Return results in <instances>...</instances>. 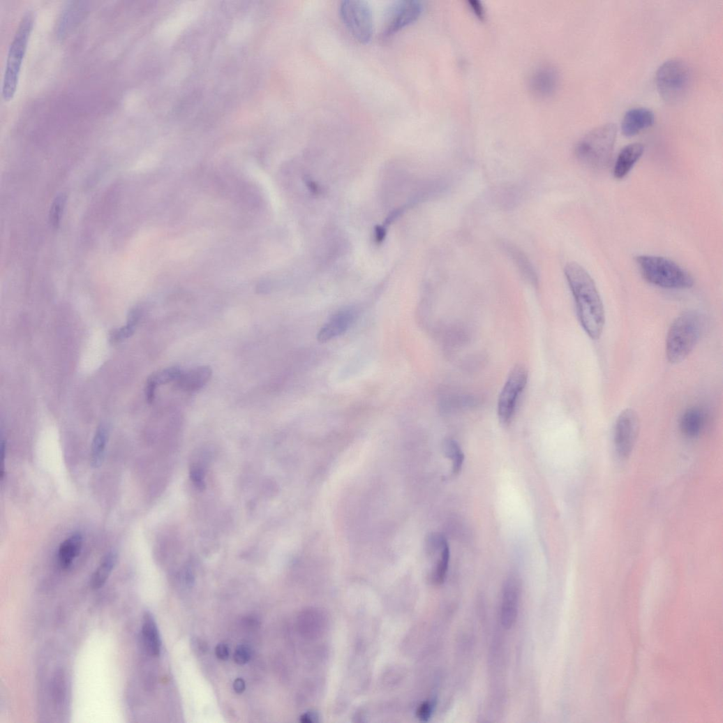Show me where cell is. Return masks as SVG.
I'll use <instances>...</instances> for the list:
<instances>
[{
  "mask_svg": "<svg viewBox=\"0 0 723 723\" xmlns=\"http://www.w3.org/2000/svg\"><path fill=\"white\" fill-rule=\"evenodd\" d=\"M565 274L574 299L579 322L591 339L597 340L604 331L606 315L596 285L586 270L577 263L567 264Z\"/></svg>",
  "mask_w": 723,
  "mask_h": 723,
  "instance_id": "6da1fadb",
  "label": "cell"
},
{
  "mask_svg": "<svg viewBox=\"0 0 723 723\" xmlns=\"http://www.w3.org/2000/svg\"><path fill=\"white\" fill-rule=\"evenodd\" d=\"M703 319L696 312L683 313L673 322L666 338V356L672 364L685 360L699 343L703 331Z\"/></svg>",
  "mask_w": 723,
  "mask_h": 723,
  "instance_id": "7a4b0ae2",
  "label": "cell"
},
{
  "mask_svg": "<svg viewBox=\"0 0 723 723\" xmlns=\"http://www.w3.org/2000/svg\"><path fill=\"white\" fill-rule=\"evenodd\" d=\"M34 19L33 11L24 13L10 45L2 90L3 98L6 102L13 100L16 94Z\"/></svg>",
  "mask_w": 723,
  "mask_h": 723,
  "instance_id": "3957f363",
  "label": "cell"
},
{
  "mask_svg": "<svg viewBox=\"0 0 723 723\" xmlns=\"http://www.w3.org/2000/svg\"><path fill=\"white\" fill-rule=\"evenodd\" d=\"M618 128L609 124L587 133L578 142L575 154L580 162L592 168H604L610 163L617 139Z\"/></svg>",
  "mask_w": 723,
  "mask_h": 723,
  "instance_id": "277c9868",
  "label": "cell"
},
{
  "mask_svg": "<svg viewBox=\"0 0 723 723\" xmlns=\"http://www.w3.org/2000/svg\"><path fill=\"white\" fill-rule=\"evenodd\" d=\"M643 277L650 283L668 289H686L694 285V278L686 270L665 258L642 255L636 259Z\"/></svg>",
  "mask_w": 723,
  "mask_h": 723,
  "instance_id": "5b68a950",
  "label": "cell"
},
{
  "mask_svg": "<svg viewBox=\"0 0 723 723\" xmlns=\"http://www.w3.org/2000/svg\"><path fill=\"white\" fill-rule=\"evenodd\" d=\"M655 84L660 97L669 104L682 102L687 96L692 74L689 66L681 59H672L657 70Z\"/></svg>",
  "mask_w": 723,
  "mask_h": 723,
  "instance_id": "8992f818",
  "label": "cell"
},
{
  "mask_svg": "<svg viewBox=\"0 0 723 723\" xmlns=\"http://www.w3.org/2000/svg\"><path fill=\"white\" fill-rule=\"evenodd\" d=\"M341 19L354 38L368 44L374 33V20L371 6L361 0H345L339 7Z\"/></svg>",
  "mask_w": 723,
  "mask_h": 723,
  "instance_id": "52a82bcc",
  "label": "cell"
},
{
  "mask_svg": "<svg viewBox=\"0 0 723 723\" xmlns=\"http://www.w3.org/2000/svg\"><path fill=\"white\" fill-rule=\"evenodd\" d=\"M424 6L418 0H399L387 8L380 38L385 42L403 29L412 25L423 13Z\"/></svg>",
  "mask_w": 723,
  "mask_h": 723,
  "instance_id": "ba28073f",
  "label": "cell"
},
{
  "mask_svg": "<svg viewBox=\"0 0 723 723\" xmlns=\"http://www.w3.org/2000/svg\"><path fill=\"white\" fill-rule=\"evenodd\" d=\"M528 381V373L523 366H516L510 373L498 403V415L502 425L508 426L511 424Z\"/></svg>",
  "mask_w": 723,
  "mask_h": 723,
  "instance_id": "9c48e42d",
  "label": "cell"
},
{
  "mask_svg": "<svg viewBox=\"0 0 723 723\" xmlns=\"http://www.w3.org/2000/svg\"><path fill=\"white\" fill-rule=\"evenodd\" d=\"M639 431V419L632 408L623 410L617 419L614 442L616 451L623 459L628 458L636 444Z\"/></svg>",
  "mask_w": 723,
  "mask_h": 723,
  "instance_id": "30bf717a",
  "label": "cell"
},
{
  "mask_svg": "<svg viewBox=\"0 0 723 723\" xmlns=\"http://www.w3.org/2000/svg\"><path fill=\"white\" fill-rule=\"evenodd\" d=\"M521 598V583L516 577L509 578L504 586L501 622L506 629L512 628L516 623L519 615Z\"/></svg>",
  "mask_w": 723,
  "mask_h": 723,
  "instance_id": "8fae6325",
  "label": "cell"
},
{
  "mask_svg": "<svg viewBox=\"0 0 723 723\" xmlns=\"http://www.w3.org/2000/svg\"><path fill=\"white\" fill-rule=\"evenodd\" d=\"M559 76L551 66L540 67L535 70L529 79V88L534 96L545 98L551 96L557 89Z\"/></svg>",
  "mask_w": 723,
  "mask_h": 723,
  "instance_id": "7c38bea8",
  "label": "cell"
},
{
  "mask_svg": "<svg viewBox=\"0 0 723 723\" xmlns=\"http://www.w3.org/2000/svg\"><path fill=\"white\" fill-rule=\"evenodd\" d=\"M655 121L653 112L645 107L629 110L625 114L622 122V131L628 137H634L650 128Z\"/></svg>",
  "mask_w": 723,
  "mask_h": 723,
  "instance_id": "4fadbf2b",
  "label": "cell"
},
{
  "mask_svg": "<svg viewBox=\"0 0 723 723\" xmlns=\"http://www.w3.org/2000/svg\"><path fill=\"white\" fill-rule=\"evenodd\" d=\"M355 315L350 311H343L334 315L321 328L318 340L320 343H327L333 338L344 334L351 326Z\"/></svg>",
  "mask_w": 723,
  "mask_h": 723,
  "instance_id": "5bb4252c",
  "label": "cell"
},
{
  "mask_svg": "<svg viewBox=\"0 0 723 723\" xmlns=\"http://www.w3.org/2000/svg\"><path fill=\"white\" fill-rule=\"evenodd\" d=\"M213 375L209 366H200L187 372H183L176 382L177 387L186 392H197L202 389L211 380Z\"/></svg>",
  "mask_w": 723,
  "mask_h": 723,
  "instance_id": "9a60e30c",
  "label": "cell"
},
{
  "mask_svg": "<svg viewBox=\"0 0 723 723\" xmlns=\"http://www.w3.org/2000/svg\"><path fill=\"white\" fill-rule=\"evenodd\" d=\"M707 423V415L699 407L687 409L680 419V427L682 433L687 438L694 439L703 432Z\"/></svg>",
  "mask_w": 723,
  "mask_h": 723,
  "instance_id": "2e32d148",
  "label": "cell"
},
{
  "mask_svg": "<svg viewBox=\"0 0 723 723\" xmlns=\"http://www.w3.org/2000/svg\"><path fill=\"white\" fill-rule=\"evenodd\" d=\"M644 152V146L640 143L631 144L625 147L619 154L614 167V176L623 179L632 170Z\"/></svg>",
  "mask_w": 723,
  "mask_h": 723,
  "instance_id": "e0dca14e",
  "label": "cell"
},
{
  "mask_svg": "<svg viewBox=\"0 0 723 723\" xmlns=\"http://www.w3.org/2000/svg\"><path fill=\"white\" fill-rule=\"evenodd\" d=\"M83 546V535L77 532L68 537L58 551V561L63 568H69L79 556Z\"/></svg>",
  "mask_w": 723,
  "mask_h": 723,
  "instance_id": "ac0fdd59",
  "label": "cell"
},
{
  "mask_svg": "<svg viewBox=\"0 0 723 723\" xmlns=\"http://www.w3.org/2000/svg\"><path fill=\"white\" fill-rule=\"evenodd\" d=\"M142 639L144 646L149 654L157 656L161 652V639L154 617L150 613H146L142 622Z\"/></svg>",
  "mask_w": 723,
  "mask_h": 723,
  "instance_id": "d6986e66",
  "label": "cell"
},
{
  "mask_svg": "<svg viewBox=\"0 0 723 723\" xmlns=\"http://www.w3.org/2000/svg\"><path fill=\"white\" fill-rule=\"evenodd\" d=\"M502 246L524 278L533 286L536 285L537 284V274L525 254L511 244L505 243Z\"/></svg>",
  "mask_w": 723,
  "mask_h": 723,
  "instance_id": "ffe728a7",
  "label": "cell"
},
{
  "mask_svg": "<svg viewBox=\"0 0 723 723\" xmlns=\"http://www.w3.org/2000/svg\"><path fill=\"white\" fill-rule=\"evenodd\" d=\"M117 561V555L113 551L109 552L103 557L91 580V585L94 589H99L104 586L114 569Z\"/></svg>",
  "mask_w": 723,
  "mask_h": 723,
  "instance_id": "44dd1931",
  "label": "cell"
},
{
  "mask_svg": "<svg viewBox=\"0 0 723 723\" xmlns=\"http://www.w3.org/2000/svg\"><path fill=\"white\" fill-rule=\"evenodd\" d=\"M107 438V428L103 426H100L95 433L91 445V462L94 468L99 467L103 461Z\"/></svg>",
  "mask_w": 723,
  "mask_h": 723,
  "instance_id": "7402d4cb",
  "label": "cell"
},
{
  "mask_svg": "<svg viewBox=\"0 0 723 723\" xmlns=\"http://www.w3.org/2000/svg\"><path fill=\"white\" fill-rule=\"evenodd\" d=\"M140 318V311L138 309L133 310L130 313L127 325L121 328L115 329L110 333V341L115 344L131 337L136 329Z\"/></svg>",
  "mask_w": 723,
  "mask_h": 723,
  "instance_id": "603a6c76",
  "label": "cell"
},
{
  "mask_svg": "<svg viewBox=\"0 0 723 723\" xmlns=\"http://www.w3.org/2000/svg\"><path fill=\"white\" fill-rule=\"evenodd\" d=\"M444 452L452 462V474L457 475L461 470L465 459L461 447L456 441L447 440L444 444Z\"/></svg>",
  "mask_w": 723,
  "mask_h": 723,
  "instance_id": "cb8c5ba5",
  "label": "cell"
},
{
  "mask_svg": "<svg viewBox=\"0 0 723 723\" xmlns=\"http://www.w3.org/2000/svg\"><path fill=\"white\" fill-rule=\"evenodd\" d=\"M450 560V550L449 544L445 545L438 554V559L436 562L433 571V580L440 585L442 584L447 578Z\"/></svg>",
  "mask_w": 723,
  "mask_h": 723,
  "instance_id": "d4e9b609",
  "label": "cell"
},
{
  "mask_svg": "<svg viewBox=\"0 0 723 723\" xmlns=\"http://www.w3.org/2000/svg\"><path fill=\"white\" fill-rule=\"evenodd\" d=\"M183 372L179 367H170L151 375L148 380L158 387L172 382H176Z\"/></svg>",
  "mask_w": 723,
  "mask_h": 723,
  "instance_id": "484cf974",
  "label": "cell"
},
{
  "mask_svg": "<svg viewBox=\"0 0 723 723\" xmlns=\"http://www.w3.org/2000/svg\"><path fill=\"white\" fill-rule=\"evenodd\" d=\"M67 202V197L65 194L58 195L54 200L50 211V223L54 229L58 228L61 221L64 211Z\"/></svg>",
  "mask_w": 723,
  "mask_h": 723,
  "instance_id": "4316f807",
  "label": "cell"
},
{
  "mask_svg": "<svg viewBox=\"0 0 723 723\" xmlns=\"http://www.w3.org/2000/svg\"><path fill=\"white\" fill-rule=\"evenodd\" d=\"M251 658V650L246 645H239L234 653V659L239 665L246 664Z\"/></svg>",
  "mask_w": 723,
  "mask_h": 723,
  "instance_id": "83f0119b",
  "label": "cell"
},
{
  "mask_svg": "<svg viewBox=\"0 0 723 723\" xmlns=\"http://www.w3.org/2000/svg\"><path fill=\"white\" fill-rule=\"evenodd\" d=\"M433 710L434 703L431 701H426L417 708V716L421 721L427 722L431 717Z\"/></svg>",
  "mask_w": 723,
  "mask_h": 723,
  "instance_id": "f1b7e54d",
  "label": "cell"
},
{
  "mask_svg": "<svg viewBox=\"0 0 723 723\" xmlns=\"http://www.w3.org/2000/svg\"><path fill=\"white\" fill-rule=\"evenodd\" d=\"M191 476L195 485L200 490L205 488L204 472L202 468L197 465L193 466L191 469Z\"/></svg>",
  "mask_w": 723,
  "mask_h": 723,
  "instance_id": "f546056e",
  "label": "cell"
},
{
  "mask_svg": "<svg viewBox=\"0 0 723 723\" xmlns=\"http://www.w3.org/2000/svg\"><path fill=\"white\" fill-rule=\"evenodd\" d=\"M469 5L471 10H472L477 17L481 19H484L485 17L486 12L484 7L479 1H478V0H470Z\"/></svg>",
  "mask_w": 723,
  "mask_h": 723,
  "instance_id": "4dcf8cb0",
  "label": "cell"
},
{
  "mask_svg": "<svg viewBox=\"0 0 723 723\" xmlns=\"http://www.w3.org/2000/svg\"><path fill=\"white\" fill-rule=\"evenodd\" d=\"M229 648L224 643L218 644L216 648V655L220 659L225 660L229 657Z\"/></svg>",
  "mask_w": 723,
  "mask_h": 723,
  "instance_id": "1f68e13d",
  "label": "cell"
},
{
  "mask_svg": "<svg viewBox=\"0 0 723 723\" xmlns=\"http://www.w3.org/2000/svg\"><path fill=\"white\" fill-rule=\"evenodd\" d=\"M300 722L304 723H313L318 721V715L313 712H308L300 717Z\"/></svg>",
  "mask_w": 723,
  "mask_h": 723,
  "instance_id": "d6a6232c",
  "label": "cell"
},
{
  "mask_svg": "<svg viewBox=\"0 0 723 723\" xmlns=\"http://www.w3.org/2000/svg\"><path fill=\"white\" fill-rule=\"evenodd\" d=\"M233 689L237 694L243 693L246 690V683L243 679H237L234 682Z\"/></svg>",
  "mask_w": 723,
  "mask_h": 723,
  "instance_id": "836d02e7",
  "label": "cell"
},
{
  "mask_svg": "<svg viewBox=\"0 0 723 723\" xmlns=\"http://www.w3.org/2000/svg\"><path fill=\"white\" fill-rule=\"evenodd\" d=\"M385 228L381 226H378L375 230V237L378 243H381L384 240L385 237Z\"/></svg>",
  "mask_w": 723,
  "mask_h": 723,
  "instance_id": "e575fe53",
  "label": "cell"
}]
</instances>
